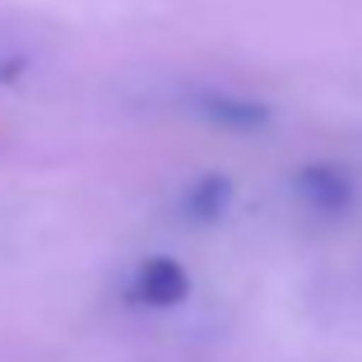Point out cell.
<instances>
[{"mask_svg":"<svg viewBox=\"0 0 362 362\" xmlns=\"http://www.w3.org/2000/svg\"><path fill=\"white\" fill-rule=\"evenodd\" d=\"M186 293H191V274L172 256H149L135 269V279H130V302H139L149 311L177 307V302H186Z\"/></svg>","mask_w":362,"mask_h":362,"instance_id":"obj_1","label":"cell"},{"mask_svg":"<svg viewBox=\"0 0 362 362\" xmlns=\"http://www.w3.org/2000/svg\"><path fill=\"white\" fill-rule=\"evenodd\" d=\"M293 186H298V195L311 204V209L320 214H344L353 200V181L344 177L339 168H330V163H311V168H302L298 177H293Z\"/></svg>","mask_w":362,"mask_h":362,"instance_id":"obj_2","label":"cell"},{"mask_svg":"<svg viewBox=\"0 0 362 362\" xmlns=\"http://www.w3.org/2000/svg\"><path fill=\"white\" fill-rule=\"evenodd\" d=\"M228 200H233V186H228L223 177H204L200 186L191 191V200H186V214H191V218H200V223H209V218H218V214H223Z\"/></svg>","mask_w":362,"mask_h":362,"instance_id":"obj_3","label":"cell"}]
</instances>
